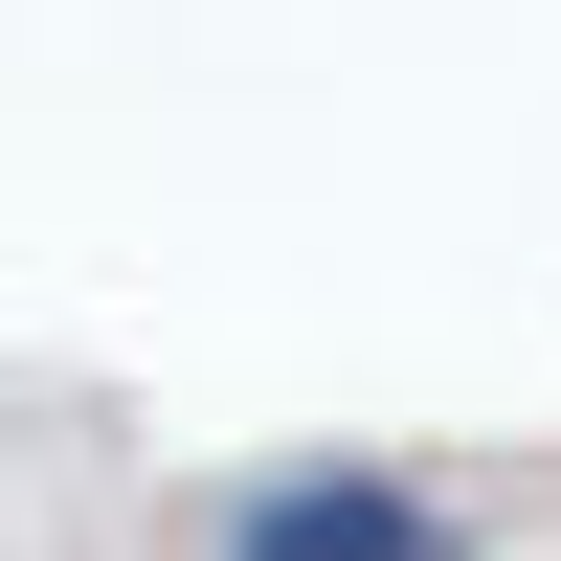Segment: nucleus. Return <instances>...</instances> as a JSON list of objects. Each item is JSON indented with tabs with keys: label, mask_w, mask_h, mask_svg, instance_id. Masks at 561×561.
<instances>
[{
	"label": "nucleus",
	"mask_w": 561,
	"mask_h": 561,
	"mask_svg": "<svg viewBox=\"0 0 561 561\" xmlns=\"http://www.w3.org/2000/svg\"><path fill=\"white\" fill-rule=\"evenodd\" d=\"M203 561H472V517L404 494V472H248L203 517Z\"/></svg>",
	"instance_id": "nucleus-1"
}]
</instances>
